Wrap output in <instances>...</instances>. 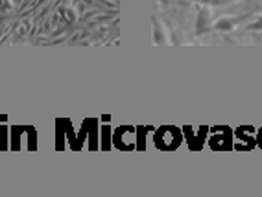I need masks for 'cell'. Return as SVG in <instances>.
I'll use <instances>...</instances> for the list:
<instances>
[{
	"instance_id": "cell-4",
	"label": "cell",
	"mask_w": 262,
	"mask_h": 197,
	"mask_svg": "<svg viewBox=\"0 0 262 197\" xmlns=\"http://www.w3.org/2000/svg\"><path fill=\"white\" fill-rule=\"evenodd\" d=\"M248 30H251V32H262V15L255 19V22L248 24Z\"/></svg>"
},
{
	"instance_id": "cell-3",
	"label": "cell",
	"mask_w": 262,
	"mask_h": 197,
	"mask_svg": "<svg viewBox=\"0 0 262 197\" xmlns=\"http://www.w3.org/2000/svg\"><path fill=\"white\" fill-rule=\"evenodd\" d=\"M200 4L203 6H211V8H218V6H231V4H236L238 0H196Z\"/></svg>"
},
{
	"instance_id": "cell-2",
	"label": "cell",
	"mask_w": 262,
	"mask_h": 197,
	"mask_svg": "<svg viewBox=\"0 0 262 197\" xmlns=\"http://www.w3.org/2000/svg\"><path fill=\"white\" fill-rule=\"evenodd\" d=\"M244 17H220V19L216 20L212 24V28L214 30H220V32H231L238 26V22H242Z\"/></svg>"
},
{
	"instance_id": "cell-1",
	"label": "cell",
	"mask_w": 262,
	"mask_h": 197,
	"mask_svg": "<svg viewBox=\"0 0 262 197\" xmlns=\"http://www.w3.org/2000/svg\"><path fill=\"white\" fill-rule=\"evenodd\" d=\"M212 10L211 6H205V8H202L200 10V13H198V20H196V33L198 35H202V33L209 32V30L212 28Z\"/></svg>"
}]
</instances>
